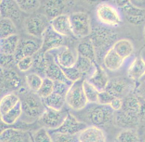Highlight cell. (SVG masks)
<instances>
[{"instance_id":"cell-48","label":"cell","mask_w":145,"mask_h":142,"mask_svg":"<svg viewBox=\"0 0 145 142\" xmlns=\"http://www.w3.org/2000/svg\"><path fill=\"white\" fill-rule=\"evenodd\" d=\"M123 100L121 98H114L110 103L109 106L114 112L121 110L123 106Z\"/></svg>"},{"instance_id":"cell-25","label":"cell","mask_w":145,"mask_h":142,"mask_svg":"<svg viewBox=\"0 0 145 142\" xmlns=\"http://www.w3.org/2000/svg\"><path fill=\"white\" fill-rule=\"evenodd\" d=\"M125 60L118 54L114 50L111 48L106 53L103 59L104 68L109 71L115 72L123 66Z\"/></svg>"},{"instance_id":"cell-37","label":"cell","mask_w":145,"mask_h":142,"mask_svg":"<svg viewBox=\"0 0 145 142\" xmlns=\"http://www.w3.org/2000/svg\"><path fill=\"white\" fill-rule=\"evenodd\" d=\"M21 12L33 14L35 13L41 7V1L38 0L15 1Z\"/></svg>"},{"instance_id":"cell-4","label":"cell","mask_w":145,"mask_h":142,"mask_svg":"<svg viewBox=\"0 0 145 142\" xmlns=\"http://www.w3.org/2000/svg\"><path fill=\"white\" fill-rule=\"evenodd\" d=\"M95 16L100 25L112 28L120 26L122 22L119 9L108 2H101L97 6Z\"/></svg>"},{"instance_id":"cell-55","label":"cell","mask_w":145,"mask_h":142,"mask_svg":"<svg viewBox=\"0 0 145 142\" xmlns=\"http://www.w3.org/2000/svg\"><path fill=\"white\" fill-rule=\"evenodd\" d=\"M31 142H32V141H31Z\"/></svg>"},{"instance_id":"cell-5","label":"cell","mask_w":145,"mask_h":142,"mask_svg":"<svg viewBox=\"0 0 145 142\" xmlns=\"http://www.w3.org/2000/svg\"><path fill=\"white\" fill-rule=\"evenodd\" d=\"M84 79L73 82L66 96V106L71 111H81L88 104L84 88Z\"/></svg>"},{"instance_id":"cell-24","label":"cell","mask_w":145,"mask_h":142,"mask_svg":"<svg viewBox=\"0 0 145 142\" xmlns=\"http://www.w3.org/2000/svg\"><path fill=\"white\" fill-rule=\"evenodd\" d=\"M127 78L133 81L140 80L145 77V60L141 56H136L129 64Z\"/></svg>"},{"instance_id":"cell-16","label":"cell","mask_w":145,"mask_h":142,"mask_svg":"<svg viewBox=\"0 0 145 142\" xmlns=\"http://www.w3.org/2000/svg\"><path fill=\"white\" fill-rule=\"evenodd\" d=\"M1 142H31V133L21 129L8 128L2 130Z\"/></svg>"},{"instance_id":"cell-38","label":"cell","mask_w":145,"mask_h":142,"mask_svg":"<svg viewBox=\"0 0 145 142\" xmlns=\"http://www.w3.org/2000/svg\"><path fill=\"white\" fill-rule=\"evenodd\" d=\"M116 142H139V133L136 129H122L116 137Z\"/></svg>"},{"instance_id":"cell-34","label":"cell","mask_w":145,"mask_h":142,"mask_svg":"<svg viewBox=\"0 0 145 142\" xmlns=\"http://www.w3.org/2000/svg\"><path fill=\"white\" fill-rule=\"evenodd\" d=\"M43 78L34 72H28L24 76L25 86L31 91L37 93L42 84Z\"/></svg>"},{"instance_id":"cell-35","label":"cell","mask_w":145,"mask_h":142,"mask_svg":"<svg viewBox=\"0 0 145 142\" xmlns=\"http://www.w3.org/2000/svg\"><path fill=\"white\" fill-rule=\"evenodd\" d=\"M22 115V111L20 101L18 105L7 113L1 116L2 123L7 125H12L16 123Z\"/></svg>"},{"instance_id":"cell-47","label":"cell","mask_w":145,"mask_h":142,"mask_svg":"<svg viewBox=\"0 0 145 142\" xmlns=\"http://www.w3.org/2000/svg\"><path fill=\"white\" fill-rule=\"evenodd\" d=\"M54 92L66 96L67 93L71 85L60 81H54Z\"/></svg>"},{"instance_id":"cell-18","label":"cell","mask_w":145,"mask_h":142,"mask_svg":"<svg viewBox=\"0 0 145 142\" xmlns=\"http://www.w3.org/2000/svg\"><path fill=\"white\" fill-rule=\"evenodd\" d=\"M121 11L128 22L132 25L139 26L145 20V10L135 6L132 2L129 1L127 5L122 8Z\"/></svg>"},{"instance_id":"cell-22","label":"cell","mask_w":145,"mask_h":142,"mask_svg":"<svg viewBox=\"0 0 145 142\" xmlns=\"http://www.w3.org/2000/svg\"><path fill=\"white\" fill-rule=\"evenodd\" d=\"M67 1H46L42 6L43 14L50 20L62 14L67 7Z\"/></svg>"},{"instance_id":"cell-30","label":"cell","mask_w":145,"mask_h":142,"mask_svg":"<svg viewBox=\"0 0 145 142\" xmlns=\"http://www.w3.org/2000/svg\"><path fill=\"white\" fill-rule=\"evenodd\" d=\"M20 103V99L16 92L7 93L1 97L0 101L1 116L7 113Z\"/></svg>"},{"instance_id":"cell-40","label":"cell","mask_w":145,"mask_h":142,"mask_svg":"<svg viewBox=\"0 0 145 142\" xmlns=\"http://www.w3.org/2000/svg\"><path fill=\"white\" fill-rule=\"evenodd\" d=\"M48 131L53 142H79L78 135H72L55 131Z\"/></svg>"},{"instance_id":"cell-13","label":"cell","mask_w":145,"mask_h":142,"mask_svg":"<svg viewBox=\"0 0 145 142\" xmlns=\"http://www.w3.org/2000/svg\"><path fill=\"white\" fill-rule=\"evenodd\" d=\"M41 39L42 45L40 50L44 53L66 45L65 37L55 31L50 26L44 32Z\"/></svg>"},{"instance_id":"cell-28","label":"cell","mask_w":145,"mask_h":142,"mask_svg":"<svg viewBox=\"0 0 145 142\" xmlns=\"http://www.w3.org/2000/svg\"><path fill=\"white\" fill-rule=\"evenodd\" d=\"M20 39V37L18 34L14 35L3 39H1V54L6 55H14L17 50Z\"/></svg>"},{"instance_id":"cell-17","label":"cell","mask_w":145,"mask_h":142,"mask_svg":"<svg viewBox=\"0 0 145 142\" xmlns=\"http://www.w3.org/2000/svg\"><path fill=\"white\" fill-rule=\"evenodd\" d=\"M0 7L1 18L10 19L15 24H20L21 23V12L15 1H1Z\"/></svg>"},{"instance_id":"cell-14","label":"cell","mask_w":145,"mask_h":142,"mask_svg":"<svg viewBox=\"0 0 145 142\" xmlns=\"http://www.w3.org/2000/svg\"><path fill=\"white\" fill-rule=\"evenodd\" d=\"M88 126V125L80 120L70 111L62 124L57 129L53 131L72 135H77Z\"/></svg>"},{"instance_id":"cell-27","label":"cell","mask_w":145,"mask_h":142,"mask_svg":"<svg viewBox=\"0 0 145 142\" xmlns=\"http://www.w3.org/2000/svg\"><path fill=\"white\" fill-rule=\"evenodd\" d=\"M112 48L125 60L131 56L134 50L133 43L127 39L118 40Z\"/></svg>"},{"instance_id":"cell-15","label":"cell","mask_w":145,"mask_h":142,"mask_svg":"<svg viewBox=\"0 0 145 142\" xmlns=\"http://www.w3.org/2000/svg\"><path fill=\"white\" fill-rule=\"evenodd\" d=\"M139 116L135 114L121 110L115 112L114 125L121 129H137L140 124Z\"/></svg>"},{"instance_id":"cell-10","label":"cell","mask_w":145,"mask_h":142,"mask_svg":"<svg viewBox=\"0 0 145 142\" xmlns=\"http://www.w3.org/2000/svg\"><path fill=\"white\" fill-rule=\"evenodd\" d=\"M133 81L124 77H115L110 78L106 90L115 98L123 99L134 91Z\"/></svg>"},{"instance_id":"cell-50","label":"cell","mask_w":145,"mask_h":142,"mask_svg":"<svg viewBox=\"0 0 145 142\" xmlns=\"http://www.w3.org/2000/svg\"><path fill=\"white\" fill-rule=\"evenodd\" d=\"M138 96H140L141 98H142L143 99L145 100V90L142 91V92L141 93V94H139Z\"/></svg>"},{"instance_id":"cell-21","label":"cell","mask_w":145,"mask_h":142,"mask_svg":"<svg viewBox=\"0 0 145 142\" xmlns=\"http://www.w3.org/2000/svg\"><path fill=\"white\" fill-rule=\"evenodd\" d=\"M79 142H107V137L102 128L88 126L78 135Z\"/></svg>"},{"instance_id":"cell-33","label":"cell","mask_w":145,"mask_h":142,"mask_svg":"<svg viewBox=\"0 0 145 142\" xmlns=\"http://www.w3.org/2000/svg\"><path fill=\"white\" fill-rule=\"evenodd\" d=\"M122 110L135 114L139 116L141 106L140 97L138 95L129 94L124 98Z\"/></svg>"},{"instance_id":"cell-32","label":"cell","mask_w":145,"mask_h":142,"mask_svg":"<svg viewBox=\"0 0 145 142\" xmlns=\"http://www.w3.org/2000/svg\"><path fill=\"white\" fill-rule=\"evenodd\" d=\"M34 65L33 72L40 75L43 78H45L46 71L48 66V58L47 53H44L40 50L33 56Z\"/></svg>"},{"instance_id":"cell-39","label":"cell","mask_w":145,"mask_h":142,"mask_svg":"<svg viewBox=\"0 0 145 142\" xmlns=\"http://www.w3.org/2000/svg\"><path fill=\"white\" fill-rule=\"evenodd\" d=\"M84 88L88 104L97 103L99 92L97 90V88L86 79L84 81Z\"/></svg>"},{"instance_id":"cell-29","label":"cell","mask_w":145,"mask_h":142,"mask_svg":"<svg viewBox=\"0 0 145 142\" xmlns=\"http://www.w3.org/2000/svg\"><path fill=\"white\" fill-rule=\"evenodd\" d=\"M97 63V62L78 55L75 66L83 75L84 78L87 79L95 71Z\"/></svg>"},{"instance_id":"cell-11","label":"cell","mask_w":145,"mask_h":142,"mask_svg":"<svg viewBox=\"0 0 145 142\" xmlns=\"http://www.w3.org/2000/svg\"><path fill=\"white\" fill-rule=\"evenodd\" d=\"M42 39L32 37L27 35V37L21 38L14 56L16 62L21 59L33 56L41 50Z\"/></svg>"},{"instance_id":"cell-3","label":"cell","mask_w":145,"mask_h":142,"mask_svg":"<svg viewBox=\"0 0 145 142\" xmlns=\"http://www.w3.org/2000/svg\"><path fill=\"white\" fill-rule=\"evenodd\" d=\"M89 38L95 50L97 62L102 65L105 54L118 40V33L112 28L97 25L92 27Z\"/></svg>"},{"instance_id":"cell-52","label":"cell","mask_w":145,"mask_h":142,"mask_svg":"<svg viewBox=\"0 0 145 142\" xmlns=\"http://www.w3.org/2000/svg\"><path fill=\"white\" fill-rule=\"evenodd\" d=\"M142 142H145V140H144V141H142Z\"/></svg>"},{"instance_id":"cell-7","label":"cell","mask_w":145,"mask_h":142,"mask_svg":"<svg viewBox=\"0 0 145 142\" xmlns=\"http://www.w3.org/2000/svg\"><path fill=\"white\" fill-rule=\"evenodd\" d=\"M69 16L73 37L79 39L89 37L92 28L89 15L84 12H77Z\"/></svg>"},{"instance_id":"cell-26","label":"cell","mask_w":145,"mask_h":142,"mask_svg":"<svg viewBox=\"0 0 145 142\" xmlns=\"http://www.w3.org/2000/svg\"><path fill=\"white\" fill-rule=\"evenodd\" d=\"M75 48L79 56L97 62L95 50L89 37L82 39Z\"/></svg>"},{"instance_id":"cell-45","label":"cell","mask_w":145,"mask_h":142,"mask_svg":"<svg viewBox=\"0 0 145 142\" xmlns=\"http://www.w3.org/2000/svg\"><path fill=\"white\" fill-rule=\"evenodd\" d=\"M16 66V62L14 55L1 54V69L14 68Z\"/></svg>"},{"instance_id":"cell-51","label":"cell","mask_w":145,"mask_h":142,"mask_svg":"<svg viewBox=\"0 0 145 142\" xmlns=\"http://www.w3.org/2000/svg\"><path fill=\"white\" fill-rule=\"evenodd\" d=\"M144 38H145V25L144 26Z\"/></svg>"},{"instance_id":"cell-36","label":"cell","mask_w":145,"mask_h":142,"mask_svg":"<svg viewBox=\"0 0 145 142\" xmlns=\"http://www.w3.org/2000/svg\"><path fill=\"white\" fill-rule=\"evenodd\" d=\"M18 34L15 24L10 19L1 18L0 37L3 39Z\"/></svg>"},{"instance_id":"cell-20","label":"cell","mask_w":145,"mask_h":142,"mask_svg":"<svg viewBox=\"0 0 145 142\" xmlns=\"http://www.w3.org/2000/svg\"><path fill=\"white\" fill-rule=\"evenodd\" d=\"M50 26L55 31L64 37L73 36L69 14H64L51 20Z\"/></svg>"},{"instance_id":"cell-2","label":"cell","mask_w":145,"mask_h":142,"mask_svg":"<svg viewBox=\"0 0 145 142\" xmlns=\"http://www.w3.org/2000/svg\"><path fill=\"white\" fill-rule=\"evenodd\" d=\"M22 115L20 120L27 124L37 122L46 109L43 100L36 92L31 91L25 86L18 92Z\"/></svg>"},{"instance_id":"cell-43","label":"cell","mask_w":145,"mask_h":142,"mask_svg":"<svg viewBox=\"0 0 145 142\" xmlns=\"http://www.w3.org/2000/svg\"><path fill=\"white\" fill-rule=\"evenodd\" d=\"M61 68L67 79L72 83L81 79H84L83 75L79 72V70L75 67V66L68 68L61 67Z\"/></svg>"},{"instance_id":"cell-9","label":"cell","mask_w":145,"mask_h":142,"mask_svg":"<svg viewBox=\"0 0 145 142\" xmlns=\"http://www.w3.org/2000/svg\"><path fill=\"white\" fill-rule=\"evenodd\" d=\"M24 86L22 77L14 68L1 69V94L16 92Z\"/></svg>"},{"instance_id":"cell-53","label":"cell","mask_w":145,"mask_h":142,"mask_svg":"<svg viewBox=\"0 0 145 142\" xmlns=\"http://www.w3.org/2000/svg\"><path fill=\"white\" fill-rule=\"evenodd\" d=\"M116 142V141H114V142Z\"/></svg>"},{"instance_id":"cell-41","label":"cell","mask_w":145,"mask_h":142,"mask_svg":"<svg viewBox=\"0 0 145 142\" xmlns=\"http://www.w3.org/2000/svg\"><path fill=\"white\" fill-rule=\"evenodd\" d=\"M54 82L53 81L47 78H43L42 84L40 90L37 92L38 95L42 98L44 99L48 97L54 92Z\"/></svg>"},{"instance_id":"cell-12","label":"cell","mask_w":145,"mask_h":142,"mask_svg":"<svg viewBox=\"0 0 145 142\" xmlns=\"http://www.w3.org/2000/svg\"><path fill=\"white\" fill-rule=\"evenodd\" d=\"M54 56L55 61L61 67L68 68L75 66L78 54L76 48L63 46L59 48L49 52Z\"/></svg>"},{"instance_id":"cell-8","label":"cell","mask_w":145,"mask_h":142,"mask_svg":"<svg viewBox=\"0 0 145 142\" xmlns=\"http://www.w3.org/2000/svg\"><path fill=\"white\" fill-rule=\"evenodd\" d=\"M65 107L60 111L46 107V109L37 123L40 128H42L48 131L57 129L63 123L68 115L69 110Z\"/></svg>"},{"instance_id":"cell-56","label":"cell","mask_w":145,"mask_h":142,"mask_svg":"<svg viewBox=\"0 0 145 142\" xmlns=\"http://www.w3.org/2000/svg\"></svg>"},{"instance_id":"cell-31","label":"cell","mask_w":145,"mask_h":142,"mask_svg":"<svg viewBox=\"0 0 145 142\" xmlns=\"http://www.w3.org/2000/svg\"><path fill=\"white\" fill-rule=\"evenodd\" d=\"M42 100L46 107L55 110L60 111L66 106V96L54 92Z\"/></svg>"},{"instance_id":"cell-54","label":"cell","mask_w":145,"mask_h":142,"mask_svg":"<svg viewBox=\"0 0 145 142\" xmlns=\"http://www.w3.org/2000/svg\"></svg>"},{"instance_id":"cell-42","label":"cell","mask_w":145,"mask_h":142,"mask_svg":"<svg viewBox=\"0 0 145 142\" xmlns=\"http://www.w3.org/2000/svg\"><path fill=\"white\" fill-rule=\"evenodd\" d=\"M31 138L33 142H53L48 130L39 128L31 133Z\"/></svg>"},{"instance_id":"cell-19","label":"cell","mask_w":145,"mask_h":142,"mask_svg":"<svg viewBox=\"0 0 145 142\" xmlns=\"http://www.w3.org/2000/svg\"><path fill=\"white\" fill-rule=\"evenodd\" d=\"M47 53L48 58V63L45 73V78L53 81H60L71 85L72 82L67 79L62 68L55 61L54 56L49 52Z\"/></svg>"},{"instance_id":"cell-49","label":"cell","mask_w":145,"mask_h":142,"mask_svg":"<svg viewBox=\"0 0 145 142\" xmlns=\"http://www.w3.org/2000/svg\"><path fill=\"white\" fill-rule=\"evenodd\" d=\"M140 97L141 100V106L139 112V117L140 120V122H145V100L141 98L140 96Z\"/></svg>"},{"instance_id":"cell-46","label":"cell","mask_w":145,"mask_h":142,"mask_svg":"<svg viewBox=\"0 0 145 142\" xmlns=\"http://www.w3.org/2000/svg\"><path fill=\"white\" fill-rule=\"evenodd\" d=\"M115 97H113L112 94H110L106 90L103 91L101 92H99L97 103L102 104V105H109L110 103L112 101V100Z\"/></svg>"},{"instance_id":"cell-44","label":"cell","mask_w":145,"mask_h":142,"mask_svg":"<svg viewBox=\"0 0 145 142\" xmlns=\"http://www.w3.org/2000/svg\"><path fill=\"white\" fill-rule=\"evenodd\" d=\"M34 65L33 56L26 57L16 62V67L22 73H27L31 70Z\"/></svg>"},{"instance_id":"cell-6","label":"cell","mask_w":145,"mask_h":142,"mask_svg":"<svg viewBox=\"0 0 145 142\" xmlns=\"http://www.w3.org/2000/svg\"><path fill=\"white\" fill-rule=\"evenodd\" d=\"M50 20L43 13H34L24 19L23 26L27 35L42 39L50 26Z\"/></svg>"},{"instance_id":"cell-23","label":"cell","mask_w":145,"mask_h":142,"mask_svg":"<svg viewBox=\"0 0 145 142\" xmlns=\"http://www.w3.org/2000/svg\"><path fill=\"white\" fill-rule=\"evenodd\" d=\"M110 78L103 65L97 63L95 71L87 80L94 87L97 88L99 92L105 91L107 86Z\"/></svg>"},{"instance_id":"cell-1","label":"cell","mask_w":145,"mask_h":142,"mask_svg":"<svg viewBox=\"0 0 145 142\" xmlns=\"http://www.w3.org/2000/svg\"><path fill=\"white\" fill-rule=\"evenodd\" d=\"M71 112L88 126L104 129L114 124L115 112L108 105L88 104L81 111Z\"/></svg>"}]
</instances>
